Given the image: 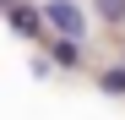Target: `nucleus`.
I'll return each mask as SVG.
<instances>
[{"label":"nucleus","instance_id":"1","mask_svg":"<svg viewBox=\"0 0 125 120\" xmlns=\"http://www.w3.org/2000/svg\"><path fill=\"white\" fill-rule=\"evenodd\" d=\"M44 22L60 38H82V33H87V16H82V6H71V0H49V6H44Z\"/></svg>","mask_w":125,"mask_h":120},{"label":"nucleus","instance_id":"2","mask_svg":"<svg viewBox=\"0 0 125 120\" xmlns=\"http://www.w3.org/2000/svg\"><path fill=\"white\" fill-rule=\"evenodd\" d=\"M11 22H16V33H38L44 11H33V6H11Z\"/></svg>","mask_w":125,"mask_h":120},{"label":"nucleus","instance_id":"3","mask_svg":"<svg viewBox=\"0 0 125 120\" xmlns=\"http://www.w3.org/2000/svg\"><path fill=\"white\" fill-rule=\"evenodd\" d=\"M103 22H125V0H93Z\"/></svg>","mask_w":125,"mask_h":120},{"label":"nucleus","instance_id":"4","mask_svg":"<svg viewBox=\"0 0 125 120\" xmlns=\"http://www.w3.org/2000/svg\"><path fill=\"white\" fill-rule=\"evenodd\" d=\"M103 87H109V93H125V71H103Z\"/></svg>","mask_w":125,"mask_h":120},{"label":"nucleus","instance_id":"5","mask_svg":"<svg viewBox=\"0 0 125 120\" xmlns=\"http://www.w3.org/2000/svg\"><path fill=\"white\" fill-rule=\"evenodd\" d=\"M54 55L65 60V66H76V38H65V44H54Z\"/></svg>","mask_w":125,"mask_h":120},{"label":"nucleus","instance_id":"6","mask_svg":"<svg viewBox=\"0 0 125 120\" xmlns=\"http://www.w3.org/2000/svg\"><path fill=\"white\" fill-rule=\"evenodd\" d=\"M0 6H11V0H0Z\"/></svg>","mask_w":125,"mask_h":120}]
</instances>
